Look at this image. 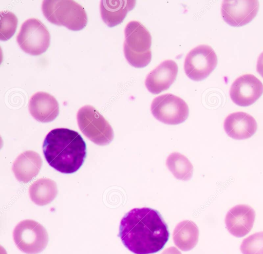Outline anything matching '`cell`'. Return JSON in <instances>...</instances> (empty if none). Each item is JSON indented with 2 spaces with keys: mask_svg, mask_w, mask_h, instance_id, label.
Wrapping results in <instances>:
<instances>
[{
  "mask_svg": "<svg viewBox=\"0 0 263 254\" xmlns=\"http://www.w3.org/2000/svg\"><path fill=\"white\" fill-rule=\"evenodd\" d=\"M118 236L135 254H152L164 247L169 232L158 211L142 207L132 209L122 218Z\"/></svg>",
  "mask_w": 263,
  "mask_h": 254,
  "instance_id": "1",
  "label": "cell"
},
{
  "mask_svg": "<svg viewBox=\"0 0 263 254\" xmlns=\"http://www.w3.org/2000/svg\"><path fill=\"white\" fill-rule=\"evenodd\" d=\"M48 163L57 171L71 174L81 166L86 155V144L76 131L58 128L51 130L43 144Z\"/></svg>",
  "mask_w": 263,
  "mask_h": 254,
  "instance_id": "2",
  "label": "cell"
},
{
  "mask_svg": "<svg viewBox=\"0 0 263 254\" xmlns=\"http://www.w3.org/2000/svg\"><path fill=\"white\" fill-rule=\"evenodd\" d=\"M42 10L49 22L71 30H80L87 25L86 11L72 0H44Z\"/></svg>",
  "mask_w": 263,
  "mask_h": 254,
  "instance_id": "3",
  "label": "cell"
},
{
  "mask_svg": "<svg viewBox=\"0 0 263 254\" xmlns=\"http://www.w3.org/2000/svg\"><path fill=\"white\" fill-rule=\"evenodd\" d=\"M77 119L81 131L95 144L105 145L112 140L114 132L111 125L93 107L86 105L81 108Z\"/></svg>",
  "mask_w": 263,
  "mask_h": 254,
  "instance_id": "4",
  "label": "cell"
},
{
  "mask_svg": "<svg viewBox=\"0 0 263 254\" xmlns=\"http://www.w3.org/2000/svg\"><path fill=\"white\" fill-rule=\"evenodd\" d=\"M17 247L27 254H37L43 251L48 242L46 229L37 222L26 219L19 222L13 232Z\"/></svg>",
  "mask_w": 263,
  "mask_h": 254,
  "instance_id": "5",
  "label": "cell"
},
{
  "mask_svg": "<svg viewBox=\"0 0 263 254\" xmlns=\"http://www.w3.org/2000/svg\"><path fill=\"white\" fill-rule=\"evenodd\" d=\"M50 39V34L46 26L35 18H29L23 23L16 37L21 49L32 55H39L45 52L49 46Z\"/></svg>",
  "mask_w": 263,
  "mask_h": 254,
  "instance_id": "6",
  "label": "cell"
},
{
  "mask_svg": "<svg viewBox=\"0 0 263 254\" xmlns=\"http://www.w3.org/2000/svg\"><path fill=\"white\" fill-rule=\"evenodd\" d=\"M153 116L167 124H178L184 122L189 116V107L180 97L170 93L156 97L151 103Z\"/></svg>",
  "mask_w": 263,
  "mask_h": 254,
  "instance_id": "7",
  "label": "cell"
},
{
  "mask_svg": "<svg viewBox=\"0 0 263 254\" xmlns=\"http://www.w3.org/2000/svg\"><path fill=\"white\" fill-rule=\"evenodd\" d=\"M217 57L214 49L209 45H198L187 54L184 62L186 75L194 80L206 77L217 65Z\"/></svg>",
  "mask_w": 263,
  "mask_h": 254,
  "instance_id": "8",
  "label": "cell"
},
{
  "mask_svg": "<svg viewBox=\"0 0 263 254\" xmlns=\"http://www.w3.org/2000/svg\"><path fill=\"white\" fill-rule=\"evenodd\" d=\"M262 92V82L254 75L250 73L237 77L230 89L231 98L240 106H248L253 103Z\"/></svg>",
  "mask_w": 263,
  "mask_h": 254,
  "instance_id": "9",
  "label": "cell"
},
{
  "mask_svg": "<svg viewBox=\"0 0 263 254\" xmlns=\"http://www.w3.org/2000/svg\"><path fill=\"white\" fill-rule=\"evenodd\" d=\"M258 8L257 0H223L221 13L229 24L239 26L250 22L256 15Z\"/></svg>",
  "mask_w": 263,
  "mask_h": 254,
  "instance_id": "10",
  "label": "cell"
},
{
  "mask_svg": "<svg viewBox=\"0 0 263 254\" xmlns=\"http://www.w3.org/2000/svg\"><path fill=\"white\" fill-rule=\"evenodd\" d=\"M254 210L246 204L237 205L231 208L225 218L228 231L237 238L247 235L252 229L255 221Z\"/></svg>",
  "mask_w": 263,
  "mask_h": 254,
  "instance_id": "11",
  "label": "cell"
},
{
  "mask_svg": "<svg viewBox=\"0 0 263 254\" xmlns=\"http://www.w3.org/2000/svg\"><path fill=\"white\" fill-rule=\"evenodd\" d=\"M178 70L174 60L163 61L147 75L145 80L147 89L153 94L167 89L175 80Z\"/></svg>",
  "mask_w": 263,
  "mask_h": 254,
  "instance_id": "12",
  "label": "cell"
},
{
  "mask_svg": "<svg viewBox=\"0 0 263 254\" xmlns=\"http://www.w3.org/2000/svg\"><path fill=\"white\" fill-rule=\"evenodd\" d=\"M223 127L229 137L242 140L252 136L256 131L257 125L251 115L243 112H236L226 117Z\"/></svg>",
  "mask_w": 263,
  "mask_h": 254,
  "instance_id": "13",
  "label": "cell"
},
{
  "mask_svg": "<svg viewBox=\"0 0 263 254\" xmlns=\"http://www.w3.org/2000/svg\"><path fill=\"white\" fill-rule=\"evenodd\" d=\"M29 110L37 121L49 122L53 121L59 113V103L51 95L44 92H38L30 98Z\"/></svg>",
  "mask_w": 263,
  "mask_h": 254,
  "instance_id": "14",
  "label": "cell"
},
{
  "mask_svg": "<svg viewBox=\"0 0 263 254\" xmlns=\"http://www.w3.org/2000/svg\"><path fill=\"white\" fill-rule=\"evenodd\" d=\"M42 165L40 155L33 151H27L15 159L12 169L18 181L28 183L39 174Z\"/></svg>",
  "mask_w": 263,
  "mask_h": 254,
  "instance_id": "15",
  "label": "cell"
},
{
  "mask_svg": "<svg viewBox=\"0 0 263 254\" xmlns=\"http://www.w3.org/2000/svg\"><path fill=\"white\" fill-rule=\"evenodd\" d=\"M123 45L133 52L144 53L151 50L152 37L148 30L140 22L131 20L125 29Z\"/></svg>",
  "mask_w": 263,
  "mask_h": 254,
  "instance_id": "16",
  "label": "cell"
},
{
  "mask_svg": "<svg viewBox=\"0 0 263 254\" xmlns=\"http://www.w3.org/2000/svg\"><path fill=\"white\" fill-rule=\"evenodd\" d=\"M136 2L135 0H101L100 10L102 19L109 27L117 25L122 22Z\"/></svg>",
  "mask_w": 263,
  "mask_h": 254,
  "instance_id": "17",
  "label": "cell"
},
{
  "mask_svg": "<svg viewBox=\"0 0 263 254\" xmlns=\"http://www.w3.org/2000/svg\"><path fill=\"white\" fill-rule=\"evenodd\" d=\"M199 229L196 224L190 220L179 222L173 232L175 245L182 251H189L197 244Z\"/></svg>",
  "mask_w": 263,
  "mask_h": 254,
  "instance_id": "18",
  "label": "cell"
},
{
  "mask_svg": "<svg viewBox=\"0 0 263 254\" xmlns=\"http://www.w3.org/2000/svg\"><path fill=\"white\" fill-rule=\"evenodd\" d=\"M30 198L39 206L50 203L56 197L58 189L56 183L49 178H41L32 183L29 189Z\"/></svg>",
  "mask_w": 263,
  "mask_h": 254,
  "instance_id": "19",
  "label": "cell"
},
{
  "mask_svg": "<svg viewBox=\"0 0 263 254\" xmlns=\"http://www.w3.org/2000/svg\"><path fill=\"white\" fill-rule=\"evenodd\" d=\"M166 165L177 179L189 180L193 173V166L189 160L178 152H174L167 157Z\"/></svg>",
  "mask_w": 263,
  "mask_h": 254,
  "instance_id": "20",
  "label": "cell"
},
{
  "mask_svg": "<svg viewBox=\"0 0 263 254\" xmlns=\"http://www.w3.org/2000/svg\"><path fill=\"white\" fill-rule=\"evenodd\" d=\"M17 18L8 11L1 12L0 40L6 41L14 34L17 24Z\"/></svg>",
  "mask_w": 263,
  "mask_h": 254,
  "instance_id": "21",
  "label": "cell"
},
{
  "mask_svg": "<svg viewBox=\"0 0 263 254\" xmlns=\"http://www.w3.org/2000/svg\"><path fill=\"white\" fill-rule=\"evenodd\" d=\"M240 249L242 254H263V231L254 233L243 239Z\"/></svg>",
  "mask_w": 263,
  "mask_h": 254,
  "instance_id": "22",
  "label": "cell"
},
{
  "mask_svg": "<svg viewBox=\"0 0 263 254\" xmlns=\"http://www.w3.org/2000/svg\"><path fill=\"white\" fill-rule=\"evenodd\" d=\"M123 51L126 59L134 67H144L147 65L151 60L152 52L151 50L144 53H136L123 45Z\"/></svg>",
  "mask_w": 263,
  "mask_h": 254,
  "instance_id": "23",
  "label": "cell"
},
{
  "mask_svg": "<svg viewBox=\"0 0 263 254\" xmlns=\"http://www.w3.org/2000/svg\"><path fill=\"white\" fill-rule=\"evenodd\" d=\"M256 70L257 72L263 77V51L259 54L257 58Z\"/></svg>",
  "mask_w": 263,
  "mask_h": 254,
  "instance_id": "24",
  "label": "cell"
},
{
  "mask_svg": "<svg viewBox=\"0 0 263 254\" xmlns=\"http://www.w3.org/2000/svg\"><path fill=\"white\" fill-rule=\"evenodd\" d=\"M161 254H182L176 247L172 246L165 249Z\"/></svg>",
  "mask_w": 263,
  "mask_h": 254,
  "instance_id": "25",
  "label": "cell"
}]
</instances>
